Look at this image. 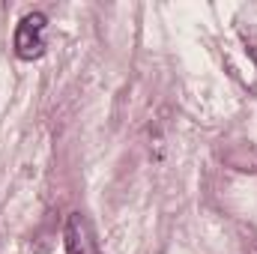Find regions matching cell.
Segmentation results:
<instances>
[{"label": "cell", "instance_id": "2", "mask_svg": "<svg viewBox=\"0 0 257 254\" xmlns=\"http://www.w3.org/2000/svg\"><path fill=\"white\" fill-rule=\"evenodd\" d=\"M66 251L69 254H96L90 239H87V230H84V218L75 212L69 215V224H66Z\"/></svg>", "mask_w": 257, "mask_h": 254}, {"label": "cell", "instance_id": "1", "mask_svg": "<svg viewBox=\"0 0 257 254\" xmlns=\"http://www.w3.org/2000/svg\"><path fill=\"white\" fill-rule=\"evenodd\" d=\"M45 15L42 12H30L18 21L15 27V54L21 60H39L45 54Z\"/></svg>", "mask_w": 257, "mask_h": 254}]
</instances>
